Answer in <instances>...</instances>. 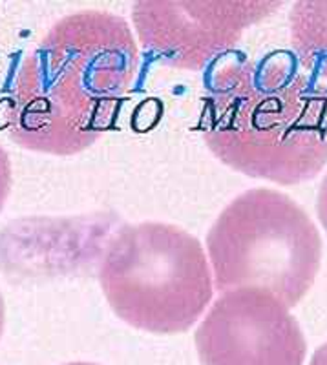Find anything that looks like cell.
<instances>
[{
    "mask_svg": "<svg viewBox=\"0 0 327 365\" xmlns=\"http://www.w3.org/2000/svg\"><path fill=\"white\" fill-rule=\"evenodd\" d=\"M64 365H97V364H90V361H71V364H64Z\"/></svg>",
    "mask_w": 327,
    "mask_h": 365,
    "instance_id": "obj_12",
    "label": "cell"
},
{
    "mask_svg": "<svg viewBox=\"0 0 327 365\" xmlns=\"http://www.w3.org/2000/svg\"><path fill=\"white\" fill-rule=\"evenodd\" d=\"M282 6L271 0H145L132 6V21L152 61L201 71L228 57L248 28Z\"/></svg>",
    "mask_w": 327,
    "mask_h": 365,
    "instance_id": "obj_5",
    "label": "cell"
},
{
    "mask_svg": "<svg viewBox=\"0 0 327 365\" xmlns=\"http://www.w3.org/2000/svg\"><path fill=\"white\" fill-rule=\"evenodd\" d=\"M101 289L123 322L154 334L192 327L214 294L205 249L178 225H123L99 262Z\"/></svg>",
    "mask_w": 327,
    "mask_h": 365,
    "instance_id": "obj_3",
    "label": "cell"
},
{
    "mask_svg": "<svg viewBox=\"0 0 327 365\" xmlns=\"http://www.w3.org/2000/svg\"><path fill=\"white\" fill-rule=\"evenodd\" d=\"M4 318H6L4 298H2V294H0V336H2V331H4Z\"/></svg>",
    "mask_w": 327,
    "mask_h": 365,
    "instance_id": "obj_11",
    "label": "cell"
},
{
    "mask_svg": "<svg viewBox=\"0 0 327 365\" xmlns=\"http://www.w3.org/2000/svg\"><path fill=\"white\" fill-rule=\"evenodd\" d=\"M137 68L123 17L83 9L61 19L19 68L6 110L9 139L41 154L84 152L114 128Z\"/></svg>",
    "mask_w": 327,
    "mask_h": 365,
    "instance_id": "obj_1",
    "label": "cell"
},
{
    "mask_svg": "<svg viewBox=\"0 0 327 365\" xmlns=\"http://www.w3.org/2000/svg\"><path fill=\"white\" fill-rule=\"evenodd\" d=\"M9 192H11V161L4 146L0 145V212L8 201Z\"/></svg>",
    "mask_w": 327,
    "mask_h": 365,
    "instance_id": "obj_8",
    "label": "cell"
},
{
    "mask_svg": "<svg viewBox=\"0 0 327 365\" xmlns=\"http://www.w3.org/2000/svg\"><path fill=\"white\" fill-rule=\"evenodd\" d=\"M316 216H318L320 223L327 234V174L320 182L318 195H316Z\"/></svg>",
    "mask_w": 327,
    "mask_h": 365,
    "instance_id": "obj_9",
    "label": "cell"
},
{
    "mask_svg": "<svg viewBox=\"0 0 327 365\" xmlns=\"http://www.w3.org/2000/svg\"><path fill=\"white\" fill-rule=\"evenodd\" d=\"M311 365H327V344L320 345L318 349L313 354V360H311Z\"/></svg>",
    "mask_w": 327,
    "mask_h": 365,
    "instance_id": "obj_10",
    "label": "cell"
},
{
    "mask_svg": "<svg viewBox=\"0 0 327 365\" xmlns=\"http://www.w3.org/2000/svg\"><path fill=\"white\" fill-rule=\"evenodd\" d=\"M208 263L220 294L261 289L287 309L311 291L322 265L315 221L287 194L251 188L232 200L207 234Z\"/></svg>",
    "mask_w": 327,
    "mask_h": 365,
    "instance_id": "obj_4",
    "label": "cell"
},
{
    "mask_svg": "<svg viewBox=\"0 0 327 365\" xmlns=\"http://www.w3.org/2000/svg\"><path fill=\"white\" fill-rule=\"evenodd\" d=\"M201 365H303L307 344L291 309L261 289L220 294L196 331Z\"/></svg>",
    "mask_w": 327,
    "mask_h": 365,
    "instance_id": "obj_6",
    "label": "cell"
},
{
    "mask_svg": "<svg viewBox=\"0 0 327 365\" xmlns=\"http://www.w3.org/2000/svg\"><path fill=\"white\" fill-rule=\"evenodd\" d=\"M199 130L232 170L300 185L327 165V91L289 51L256 61L228 55L207 83Z\"/></svg>",
    "mask_w": 327,
    "mask_h": 365,
    "instance_id": "obj_2",
    "label": "cell"
},
{
    "mask_svg": "<svg viewBox=\"0 0 327 365\" xmlns=\"http://www.w3.org/2000/svg\"><path fill=\"white\" fill-rule=\"evenodd\" d=\"M289 41L302 70L327 91V0H302L291 6Z\"/></svg>",
    "mask_w": 327,
    "mask_h": 365,
    "instance_id": "obj_7",
    "label": "cell"
}]
</instances>
